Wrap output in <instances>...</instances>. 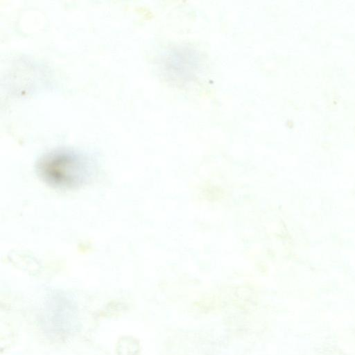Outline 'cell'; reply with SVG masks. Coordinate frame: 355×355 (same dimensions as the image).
<instances>
[{"mask_svg": "<svg viewBox=\"0 0 355 355\" xmlns=\"http://www.w3.org/2000/svg\"><path fill=\"white\" fill-rule=\"evenodd\" d=\"M94 164L88 156L66 148L44 153L36 165L40 179L59 189H73L85 185L94 175Z\"/></svg>", "mask_w": 355, "mask_h": 355, "instance_id": "cell-1", "label": "cell"}, {"mask_svg": "<svg viewBox=\"0 0 355 355\" xmlns=\"http://www.w3.org/2000/svg\"><path fill=\"white\" fill-rule=\"evenodd\" d=\"M198 67V55L194 50L178 46L168 51L163 60L164 73L175 82L182 83L193 78Z\"/></svg>", "mask_w": 355, "mask_h": 355, "instance_id": "cell-2", "label": "cell"}, {"mask_svg": "<svg viewBox=\"0 0 355 355\" xmlns=\"http://www.w3.org/2000/svg\"><path fill=\"white\" fill-rule=\"evenodd\" d=\"M46 306L42 320L46 331L59 338L69 334L76 317L72 304L62 298H53Z\"/></svg>", "mask_w": 355, "mask_h": 355, "instance_id": "cell-3", "label": "cell"}, {"mask_svg": "<svg viewBox=\"0 0 355 355\" xmlns=\"http://www.w3.org/2000/svg\"><path fill=\"white\" fill-rule=\"evenodd\" d=\"M139 342L132 336H123L116 343L118 355H137L139 352Z\"/></svg>", "mask_w": 355, "mask_h": 355, "instance_id": "cell-4", "label": "cell"}]
</instances>
